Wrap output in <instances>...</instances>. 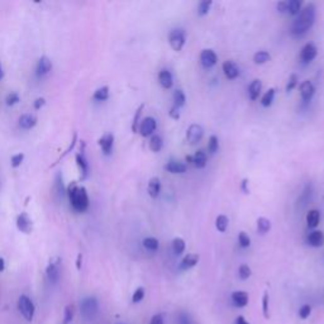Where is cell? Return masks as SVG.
I'll list each match as a JSON object with an SVG mask.
<instances>
[{"instance_id":"obj_8","label":"cell","mask_w":324,"mask_h":324,"mask_svg":"<svg viewBox=\"0 0 324 324\" xmlns=\"http://www.w3.org/2000/svg\"><path fill=\"white\" fill-rule=\"evenodd\" d=\"M156 128H157V121H156L155 118L147 117L139 124V133H141L142 137H148L153 134Z\"/></svg>"},{"instance_id":"obj_33","label":"cell","mask_w":324,"mask_h":324,"mask_svg":"<svg viewBox=\"0 0 324 324\" xmlns=\"http://www.w3.org/2000/svg\"><path fill=\"white\" fill-rule=\"evenodd\" d=\"M257 229L258 232H260L261 234H265L267 233V232L271 229V222H270L267 218H264V217H260L257 219Z\"/></svg>"},{"instance_id":"obj_58","label":"cell","mask_w":324,"mask_h":324,"mask_svg":"<svg viewBox=\"0 0 324 324\" xmlns=\"http://www.w3.org/2000/svg\"><path fill=\"white\" fill-rule=\"evenodd\" d=\"M81 261H83V255H80L77 256V261H76V267H77V270H80L81 269Z\"/></svg>"},{"instance_id":"obj_10","label":"cell","mask_w":324,"mask_h":324,"mask_svg":"<svg viewBox=\"0 0 324 324\" xmlns=\"http://www.w3.org/2000/svg\"><path fill=\"white\" fill-rule=\"evenodd\" d=\"M32 227H33V223H32L29 215L27 213H21L17 217V228L19 229L22 233L29 234L32 232Z\"/></svg>"},{"instance_id":"obj_20","label":"cell","mask_w":324,"mask_h":324,"mask_svg":"<svg viewBox=\"0 0 324 324\" xmlns=\"http://www.w3.org/2000/svg\"><path fill=\"white\" fill-rule=\"evenodd\" d=\"M308 245H310L312 247H322L324 245V233L320 231H313L312 233H309L307 238Z\"/></svg>"},{"instance_id":"obj_43","label":"cell","mask_w":324,"mask_h":324,"mask_svg":"<svg viewBox=\"0 0 324 324\" xmlns=\"http://www.w3.org/2000/svg\"><path fill=\"white\" fill-rule=\"evenodd\" d=\"M21 102V96L18 93H10L7 95V99H5V103H7L8 107H13V105L18 104Z\"/></svg>"},{"instance_id":"obj_39","label":"cell","mask_w":324,"mask_h":324,"mask_svg":"<svg viewBox=\"0 0 324 324\" xmlns=\"http://www.w3.org/2000/svg\"><path fill=\"white\" fill-rule=\"evenodd\" d=\"M75 315V307L74 304H69L65 308V314H64V324H69L74 319Z\"/></svg>"},{"instance_id":"obj_2","label":"cell","mask_w":324,"mask_h":324,"mask_svg":"<svg viewBox=\"0 0 324 324\" xmlns=\"http://www.w3.org/2000/svg\"><path fill=\"white\" fill-rule=\"evenodd\" d=\"M67 195H69L70 202H71L72 208H74L76 212L84 213L88 210L89 204V195L88 191L84 186H77L76 183H71L67 188Z\"/></svg>"},{"instance_id":"obj_37","label":"cell","mask_w":324,"mask_h":324,"mask_svg":"<svg viewBox=\"0 0 324 324\" xmlns=\"http://www.w3.org/2000/svg\"><path fill=\"white\" fill-rule=\"evenodd\" d=\"M143 109H145V104H141V105H139V107H138V109L136 110V114H134L133 121H132V132H133V133H137V131H138L139 118H141Z\"/></svg>"},{"instance_id":"obj_49","label":"cell","mask_w":324,"mask_h":324,"mask_svg":"<svg viewBox=\"0 0 324 324\" xmlns=\"http://www.w3.org/2000/svg\"><path fill=\"white\" fill-rule=\"evenodd\" d=\"M23 160H24L23 153H17V155L12 156V158H10V164H12L13 167H19Z\"/></svg>"},{"instance_id":"obj_59","label":"cell","mask_w":324,"mask_h":324,"mask_svg":"<svg viewBox=\"0 0 324 324\" xmlns=\"http://www.w3.org/2000/svg\"><path fill=\"white\" fill-rule=\"evenodd\" d=\"M4 269H5V261H4V258L0 257V272L4 271Z\"/></svg>"},{"instance_id":"obj_40","label":"cell","mask_w":324,"mask_h":324,"mask_svg":"<svg viewBox=\"0 0 324 324\" xmlns=\"http://www.w3.org/2000/svg\"><path fill=\"white\" fill-rule=\"evenodd\" d=\"M213 2L212 0H202V2L199 3V7H198V13L199 15H207L209 13L210 8H212Z\"/></svg>"},{"instance_id":"obj_61","label":"cell","mask_w":324,"mask_h":324,"mask_svg":"<svg viewBox=\"0 0 324 324\" xmlns=\"http://www.w3.org/2000/svg\"><path fill=\"white\" fill-rule=\"evenodd\" d=\"M3 76H4V71H3V66H2V64H0V80L3 79Z\"/></svg>"},{"instance_id":"obj_45","label":"cell","mask_w":324,"mask_h":324,"mask_svg":"<svg viewBox=\"0 0 324 324\" xmlns=\"http://www.w3.org/2000/svg\"><path fill=\"white\" fill-rule=\"evenodd\" d=\"M143 298H145V289L137 288L136 291L133 293V296H132V301L133 303H139V301L143 300Z\"/></svg>"},{"instance_id":"obj_57","label":"cell","mask_w":324,"mask_h":324,"mask_svg":"<svg viewBox=\"0 0 324 324\" xmlns=\"http://www.w3.org/2000/svg\"><path fill=\"white\" fill-rule=\"evenodd\" d=\"M236 324H250L247 322V320L245 319V318L242 317V315H239V317H237V319H236Z\"/></svg>"},{"instance_id":"obj_32","label":"cell","mask_w":324,"mask_h":324,"mask_svg":"<svg viewBox=\"0 0 324 324\" xmlns=\"http://www.w3.org/2000/svg\"><path fill=\"white\" fill-rule=\"evenodd\" d=\"M275 94H276V90H275L274 88L269 89V90H267L266 93L264 94L262 99H261V104H262L265 108L270 107V105L272 104V102H274V99H275Z\"/></svg>"},{"instance_id":"obj_51","label":"cell","mask_w":324,"mask_h":324,"mask_svg":"<svg viewBox=\"0 0 324 324\" xmlns=\"http://www.w3.org/2000/svg\"><path fill=\"white\" fill-rule=\"evenodd\" d=\"M76 139H77V134H76V133H74V137H72V142H71V145H70V147H69V148H67V150H66V151H65V152H64V153H62V155H61V157H60V158H58V160H57V162H58V161H60V160H61V158H64V157H65V156H66V155H67V153H70V151H72V148H74V147H75V145H76ZM57 162H56V164H57Z\"/></svg>"},{"instance_id":"obj_6","label":"cell","mask_w":324,"mask_h":324,"mask_svg":"<svg viewBox=\"0 0 324 324\" xmlns=\"http://www.w3.org/2000/svg\"><path fill=\"white\" fill-rule=\"evenodd\" d=\"M60 265H61V258L55 257L50 261V264L47 265V269H46V275H47L48 280L52 284H56L60 279Z\"/></svg>"},{"instance_id":"obj_22","label":"cell","mask_w":324,"mask_h":324,"mask_svg":"<svg viewBox=\"0 0 324 324\" xmlns=\"http://www.w3.org/2000/svg\"><path fill=\"white\" fill-rule=\"evenodd\" d=\"M147 191H148V195H150L152 199H156L158 195H160L161 181L158 177H152V179L148 181Z\"/></svg>"},{"instance_id":"obj_60","label":"cell","mask_w":324,"mask_h":324,"mask_svg":"<svg viewBox=\"0 0 324 324\" xmlns=\"http://www.w3.org/2000/svg\"><path fill=\"white\" fill-rule=\"evenodd\" d=\"M185 161L188 162V164L193 165V156H186V157H185Z\"/></svg>"},{"instance_id":"obj_31","label":"cell","mask_w":324,"mask_h":324,"mask_svg":"<svg viewBox=\"0 0 324 324\" xmlns=\"http://www.w3.org/2000/svg\"><path fill=\"white\" fill-rule=\"evenodd\" d=\"M270 60H271V56H270V53L267 51H258L253 56V61H255L256 65H264Z\"/></svg>"},{"instance_id":"obj_4","label":"cell","mask_w":324,"mask_h":324,"mask_svg":"<svg viewBox=\"0 0 324 324\" xmlns=\"http://www.w3.org/2000/svg\"><path fill=\"white\" fill-rule=\"evenodd\" d=\"M18 309L22 313L24 318L27 320L31 322L34 317V313H36V307H34L33 301L28 298L27 295H21L18 299Z\"/></svg>"},{"instance_id":"obj_34","label":"cell","mask_w":324,"mask_h":324,"mask_svg":"<svg viewBox=\"0 0 324 324\" xmlns=\"http://www.w3.org/2000/svg\"><path fill=\"white\" fill-rule=\"evenodd\" d=\"M228 224H229V219L223 214L218 215L217 219H215V227H217L218 231L222 232V233H224V232L227 231V228H228Z\"/></svg>"},{"instance_id":"obj_21","label":"cell","mask_w":324,"mask_h":324,"mask_svg":"<svg viewBox=\"0 0 324 324\" xmlns=\"http://www.w3.org/2000/svg\"><path fill=\"white\" fill-rule=\"evenodd\" d=\"M158 83L162 88L171 89L174 85V77H172L171 72L169 70H161L160 74H158Z\"/></svg>"},{"instance_id":"obj_44","label":"cell","mask_w":324,"mask_h":324,"mask_svg":"<svg viewBox=\"0 0 324 324\" xmlns=\"http://www.w3.org/2000/svg\"><path fill=\"white\" fill-rule=\"evenodd\" d=\"M298 81H299L298 75L291 74L290 77H289L288 85H286V91H288V93H290L291 90H294V89H295V86L298 85Z\"/></svg>"},{"instance_id":"obj_53","label":"cell","mask_w":324,"mask_h":324,"mask_svg":"<svg viewBox=\"0 0 324 324\" xmlns=\"http://www.w3.org/2000/svg\"><path fill=\"white\" fill-rule=\"evenodd\" d=\"M277 10H279L280 13H288V2H279L276 5Z\"/></svg>"},{"instance_id":"obj_7","label":"cell","mask_w":324,"mask_h":324,"mask_svg":"<svg viewBox=\"0 0 324 324\" xmlns=\"http://www.w3.org/2000/svg\"><path fill=\"white\" fill-rule=\"evenodd\" d=\"M204 136V129L200 124H191L186 131V139L190 145H195L198 143Z\"/></svg>"},{"instance_id":"obj_23","label":"cell","mask_w":324,"mask_h":324,"mask_svg":"<svg viewBox=\"0 0 324 324\" xmlns=\"http://www.w3.org/2000/svg\"><path fill=\"white\" fill-rule=\"evenodd\" d=\"M232 301L234 307L245 308L248 304V294L246 291H234L232 293Z\"/></svg>"},{"instance_id":"obj_18","label":"cell","mask_w":324,"mask_h":324,"mask_svg":"<svg viewBox=\"0 0 324 324\" xmlns=\"http://www.w3.org/2000/svg\"><path fill=\"white\" fill-rule=\"evenodd\" d=\"M76 164H77V167H79V170H80L81 180H85L89 175V164H88V160H86L83 152L77 153L76 155Z\"/></svg>"},{"instance_id":"obj_38","label":"cell","mask_w":324,"mask_h":324,"mask_svg":"<svg viewBox=\"0 0 324 324\" xmlns=\"http://www.w3.org/2000/svg\"><path fill=\"white\" fill-rule=\"evenodd\" d=\"M218 150H219V139L217 136H210L209 141H208V151L209 153L214 155L215 152H218Z\"/></svg>"},{"instance_id":"obj_25","label":"cell","mask_w":324,"mask_h":324,"mask_svg":"<svg viewBox=\"0 0 324 324\" xmlns=\"http://www.w3.org/2000/svg\"><path fill=\"white\" fill-rule=\"evenodd\" d=\"M37 124V118L33 114H23L19 118V126L23 129H32Z\"/></svg>"},{"instance_id":"obj_24","label":"cell","mask_w":324,"mask_h":324,"mask_svg":"<svg viewBox=\"0 0 324 324\" xmlns=\"http://www.w3.org/2000/svg\"><path fill=\"white\" fill-rule=\"evenodd\" d=\"M208 157L207 153L202 150H198L195 152V155L193 156V165L196 167V169H204L207 166Z\"/></svg>"},{"instance_id":"obj_3","label":"cell","mask_w":324,"mask_h":324,"mask_svg":"<svg viewBox=\"0 0 324 324\" xmlns=\"http://www.w3.org/2000/svg\"><path fill=\"white\" fill-rule=\"evenodd\" d=\"M80 309L81 315H83L86 320H93L99 313L98 299L94 298V296H89V298L83 299V301L80 303Z\"/></svg>"},{"instance_id":"obj_9","label":"cell","mask_w":324,"mask_h":324,"mask_svg":"<svg viewBox=\"0 0 324 324\" xmlns=\"http://www.w3.org/2000/svg\"><path fill=\"white\" fill-rule=\"evenodd\" d=\"M52 70V61L47 57V56H42L37 62L36 66V74L38 77H43L46 75L50 74V71Z\"/></svg>"},{"instance_id":"obj_12","label":"cell","mask_w":324,"mask_h":324,"mask_svg":"<svg viewBox=\"0 0 324 324\" xmlns=\"http://www.w3.org/2000/svg\"><path fill=\"white\" fill-rule=\"evenodd\" d=\"M318 55V50L315 47V45L313 43H307L303 48H301L300 52V58L303 62H310L314 60Z\"/></svg>"},{"instance_id":"obj_47","label":"cell","mask_w":324,"mask_h":324,"mask_svg":"<svg viewBox=\"0 0 324 324\" xmlns=\"http://www.w3.org/2000/svg\"><path fill=\"white\" fill-rule=\"evenodd\" d=\"M262 312H264V317L266 318V319H269V293H267V291H265L264 293Z\"/></svg>"},{"instance_id":"obj_36","label":"cell","mask_w":324,"mask_h":324,"mask_svg":"<svg viewBox=\"0 0 324 324\" xmlns=\"http://www.w3.org/2000/svg\"><path fill=\"white\" fill-rule=\"evenodd\" d=\"M174 102H175V105H176L177 108H181V107H184V105H185L186 96H185V93H184L181 89H177V90H175Z\"/></svg>"},{"instance_id":"obj_52","label":"cell","mask_w":324,"mask_h":324,"mask_svg":"<svg viewBox=\"0 0 324 324\" xmlns=\"http://www.w3.org/2000/svg\"><path fill=\"white\" fill-rule=\"evenodd\" d=\"M179 109L180 108H177L176 105H174V107L171 108V109H170V112H169V114H170V117L172 118V119H179L180 118V112H179Z\"/></svg>"},{"instance_id":"obj_19","label":"cell","mask_w":324,"mask_h":324,"mask_svg":"<svg viewBox=\"0 0 324 324\" xmlns=\"http://www.w3.org/2000/svg\"><path fill=\"white\" fill-rule=\"evenodd\" d=\"M261 90H262V83H261V80H253L250 84V86H248V98L251 100H257L261 94Z\"/></svg>"},{"instance_id":"obj_41","label":"cell","mask_w":324,"mask_h":324,"mask_svg":"<svg viewBox=\"0 0 324 324\" xmlns=\"http://www.w3.org/2000/svg\"><path fill=\"white\" fill-rule=\"evenodd\" d=\"M238 275L242 280H247L248 277L252 275V271H251V267L248 265H241L238 269Z\"/></svg>"},{"instance_id":"obj_30","label":"cell","mask_w":324,"mask_h":324,"mask_svg":"<svg viewBox=\"0 0 324 324\" xmlns=\"http://www.w3.org/2000/svg\"><path fill=\"white\" fill-rule=\"evenodd\" d=\"M162 147H164V141H162V138L160 136H152L150 139V150L152 151V152H160V151L162 150Z\"/></svg>"},{"instance_id":"obj_11","label":"cell","mask_w":324,"mask_h":324,"mask_svg":"<svg viewBox=\"0 0 324 324\" xmlns=\"http://www.w3.org/2000/svg\"><path fill=\"white\" fill-rule=\"evenodd\" d=\"M200 62L205 69H210L218 62L217 53L213 50H202L200 53Z\"/></svg>"},{"instance_id":"obj_35","label":"cell","mask_w":324,"mask_h":324,"mask_svg":"<svg viewBox=\"0 0 324 324\" xmlns=\"http://www.w3.org/2000/svg\"><path fill=\"white\" fill-rule=\"evenodd\" d=\"M301 10V2L300 0H290L288 2V12L291 15H298Z\"/></svg>"},{"instance_id":"obj_13","label":"cell","mask_w":324,"mask_h":324,"mask_svg":"<svg viewBox=\"0 0 324 324\" xmlns=\"http://www.w3.org/2000/svg\"><path fill=\"white\" fill-rule=\"evenodd\" d=\"M99 146H100L102 151L104 155H110L113 151V146H114V136L112 133H105L104 136L99 139Z\"/></svg>"},{"instance_id":"obj_5","label":"cell","mask_w":324,"mask_h":324,"mask_svg":"<svg viewBox=\"0 0 324 324\" xmlns=\"http://www.w3.org/2000/svg\"><path fill=\"white\" fill-rule=\"evenodd\" d=\"M185 31L181 28H175L170 32L169 34V42L170 46L172 47V50L180 52L183 50V47L185 46Z\"/></svg>"},{"instance_id":"obj_42","label":"cell","mask_w":324,"mask_h":324,"mask_svg":"<svg viewBox=\"0 0 324 324\" xmlns=\"http://www.w3.org/2000/svg\"><path fill=\"white\" fill-rule=\"evenodd\" d=\"M238 242H239V246L243 248H247L251 246V238L250 236H248L246 232H239L238 234Z\"/></svg>"},{"instance_id":"obj_1","label":"cell","mask_w":324,"mask_h":324,"mask_svg":"<svg viewBox=\"0 0 324 324\" xmlns=\"http://www.w3.org/2000/svg\"><path fill=\"white\" fill-rule=\"evenodd\" d=\"M315 15H317L315 5L313 3L305 5L304 9L300 10V13L298 14L296 19L294 21L293 26H291V34L293 36H303V34L307 33L314 24Z\"/></svg>"},{"instance_id":"obj_48","label":"cell","mask_w":324,"mask_h":324,"mask_svg":"<svg viewBox=\"0 0 324 324\" xmlns=\"http://www.w3.org/2000/svg\"><path fill=\"white\" fill-rule=\"evenodd\" d=\"M310 314H312V307H310V305H303V307L299 309V317H300L301 319H307V318H309Z\"/></svg>"},{"instance_id":"obj_28","label":"cell","mask_w":324,"mask_h":324,"mask_svg":"<svg viewBox=\"0 0 324 324\" xmlns=\"http://www.w3.org/2000/svg\"><path fill=\"white\" fill-rule=\"evenodd\" d=\"M109 98V88L108 86H102V88L96 89L94 93L93 99L96 102H105Z\"/></svg>"},{"instance_id":"obj_27","label":"cell","mask_w":324,"mask_h":324,"mask_svg":"<svg viewBox=\"0 0 324 324\" xmlns=\"http://www.w3.org/2000/svg\"><path fill=\"white\" fill-rule=\"evenodd\" d=\"M142 245L146 250L151 251V252H155V251H157L158 247H160V242H158V239L155 238V237H147V238L143 239Z\"/></svg>"},{"instance_id":"obj_46","label":"cell","mask_w":324,"mask_h":324,"mask_svg":"<svg viewBox=\"0 0 324 324\" xmlns=\"http://www.w3.org/2000/svg\"><path fill=\"white\" fill-rule=\"evenodd\" d=\"M56 190H57V193L60 194V195H65V194H66V189H65L64 181H62L61 174H58L57 176H56Z\"/></svg>"},{"instance_id":"obj_54","label":"cell","mask_w":324,"mask_h":324,"mask_svg":"<svg viewBox=\"0 0 324 324\" xmlns=\"http://www.w3.org/2000/svg\"><path fill=\"white\" fill-rule=\"evenodd\" d=\"M150 324H164V317L161 314H156L151 318Z\"/></svg>"},{"instance_id":"obj_15","label":"cell","mask_w":324,"mask_h":324,"mask_svg":"<svg viewBox=\"0 0 324 324\" xmlns=\"http://www.w3.org/2000/svg\"><path fill=\"white\" fill-rule=\"evenodd\" d=\"M222 67H223V72H224V75H226L227 79L233 80V79H236V77H238L239 69L233 61H231V60L224 61Z\"/></svg>"},{"instance_id":"obj_17","label":"cell","mask_w":324,"mask_h":324,"mask_svg":"<svg viewBox=\"0 0 324 324\" xmlns=\"http://www.w3.org/2000/svg\"><path fill=\"white\" fill-rule=\"evenodd\" d=\"M199 260H200L199 255H195V253H189V255H186L185 257L183 258L181 262H180V269L181 270L193 269L194 266H196V265H198Z\"/></svg>"},{"instance_id":"obj_56","label":"cell","mask_w":324,"mask_h":324,"mask_svg":"<svg viewBox=\"0 0 324 324\" xmlns=\"http://www.w3.org/2000/svg\"><path fill=\"white\" fill-rule=\"evenodd\" d=\"M242 190H243V193H245V194L250 193V189H248V179H243Z\"/></svg>"},{"instance_id":"obj_29","label":"cell","mask_w":324,"mask_h":324,"mask_svg":"<svg viewBox=\"0 0 324 324\" xmlns=\"http://www.w3.org/2000/svg\"><path fill=\"white\" fill-rule=\"evenodd\" d=\"M185 241H184L183 238H180V237H176V238H174V241H172V251H174L175 255L180 256L183 255L184 251H185Z\"/></svg>"},{"instance_id":"obj_50","label":"cell","mask_w":324,"mask_h":324,"mask_svg":"<svg viewBox=\"0 0 324 324\" xmlns=\"http://www.w3.org/2000/svg\"><path fill=\"white\" fill-rule=\"evenodd\" d=\"M177 324H195L194 320L189 317L185 313H180L179 318H177Z\"/></svg>"},{"instance_id":"obj_26","label":"cell","mask_w":324,"mask_h":324,"mask_svg":"<svg viewBox=\"0 0 324 324\" xmlns=\"http://www.w3.org/2000/svg\"><path fill=\"white\" fill-rule=\"evenodd\" d=\"M320 220V213L319 210L312 209L309 210V213L307 214V224L309 228H315V227L319 224Z\"/></svg>"},{"instance_id":"obj_16","label":"cell","mask_w":324,"mask_h":324,"mask_svg":"<svg viewBox=\"0 0 324 324\" xmlns=\"http://www.w3.org/2000/svg\"><path fill=\"white\" fill-rule=\"evenodd\" d=\"M164 169L166 170V171L171 172V174H184V172H186L188 166H186V164H184V162L170 160L166 165H165Z\"/></svg>"},{"instance_id":"obj_14","label":"cell","mask_w":324,"mask_h":324,"mask_svg":"<svg viewBox=\"0 0 324 324\" xmlns=\"http://www.w3.org/2000/svg\"><path fill=\"white\" fill-rule=\"evenodd\" d=\"M315 94V88L312 84V81L305 80L300 85V95L304 102H310Z\"/></svg>"},{"instance_id":"obj_55","label":"cell","mask_w":324,"mask_h":324,"mask_svg":"<svg viewBox=\"0 0 324 324\" xmlns=\"http://www.w3.org/2000/svg\"><path fill=\"white\" fill-rule=\"evenodd\" d=\"M45 104H46L45 98H38V99H36V102H34L33 107H34V109H36V110H39L40 108H42Z\"/></svg>"}]
</instances>
